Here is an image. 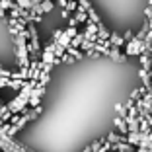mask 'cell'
Returning <instances> with one entry per match:
<instances>
[{
  "label": "cell",
  "mask_w": 152,
  "mask_h": 152,
  "mask_svg": "<svg viewBox=\"0 0 152 152\" xmlns=\"http://www.w3.org/2000/svg\"><path fill=\"white\" fill-rule=\"evenodd\" d=\"M51 49H53V55H55V58H61L64 55V49L61 47V45H57V43H51Z\"/></svg>",
  "instance_id": "17"
},
{
  "label": "cell",
  "mask_w": 152,
  "mask_h": 152,
  "mask_svg": "<svg viewBox=\"0 0 152 152\" xmlns=\"http://www.w3.org/2000/svg\"><path fill=\"white\" fill-rule=\"evenodd\" d=\"M61 16H63L64 20H68V18H70V14H68V12H66V10H64V8L61 10Z\"/></svg>",
  "instance_id": "36"
},
{
  "label": "cell",
  "mask_w": 152,
  "mask_h": 152,
  "mask_svg": "<svg viewBox=\"0 0 152 152\" xmlns=\"http://www.w3.org/2000/svg\"><path fill=\"white\" fill-rule=\"evenodd\" d=\"M84 55H86V57H92V58H94V57H99V55H98V53H96V51H94V49H92V51H86V53H84Z\"/></svg>",
  "instance_id": "34"
},
{
  "label": "cell",
  "mask_w": 152,
  "mask_h": 152,
  "mask_svg": "<svg viewBox=\"0 0 152 152\" xmlns=\"http://www.w3.org/2000/svg\"><path fill=\"white\" fill-rule=\"evenodd\" d=\"M61 35H63V29H55V31H53V35H51L53 43H57V41H58V37H61Z\"/></svg>",
  "instance_id": "29"
},
{
  "label": "cell",
  "mask_w": 152,
  "mask_h": 152,
  "mask_svg": "<svg viewBox=\"0 0 152 152\" xmlns=\"http://www.w3.org/2000/svg\"><path fill=\"white\" fill-rule=\"evenodd\" d=\"M127 58H129V57H127V55H125V53H121V57H119V63H125Z\"/></svg>",
  "instance_id": "37"
},
{
  "label": "cell",
  "mask_w": 152,
  "mask_h": 152,
  "mask_svg": "<svg viewBox=\"0 0 152 152\" xmlns=\"http://www.w3.org/2000/svg\"><path fill=\"white\" fill-rule=\"evenodd\" d=\"M14 2H16V6H18L20 10H27V12L31 10V2H29V0H14Z\"/></svg>",
  "instance_id": "18"
},
{
  "label": "cell",
  "mask_w": 152,
  "mask_h": 152,
  "mask_svg": "<svg viewBox=\"0 0 152 152\" xmlns=\"http://www.w3.org/2000/svg\"><path fill=\"white\" fill-rule=\"evenodd\" d=\"M63 33L68 37V39H72V37L78 35V29H76V27H66V29H63Z\"/></svg>",
  "instance_id": "23"
},
{
  "label": "cell",
  "mask_w": 152,
  "mask_h": 152,
  "mask_svg": "<svg viewBox=\"0 0 152 152\" xmlns=\"http://www.w3.org/2000/svg\"><path fill=\"white\" fill-rule=\"evenodd\" d=\"M115 113H117V117H123V119H125V117H127L125 105H123V103H115Z\"/></svg>",
  "instance_id": "20"
},
{
  "label": "cell",
  "mask_w": 152,
  "mask_h": 152,
  "mask_svg": "<svg viewBox=\"0 0 152 152\" xmlns=\"http://www.w3.org/2000/svg\"><path fill=\"white\" fill-rule=\"evenodd\" d=\"M109 35H111V31H109L103 23H99V26H98V41H107Z\"/></svg>",
  "instance_id": "4"
},
{
  "label": "cell",
  "mask_w": 152,
  "mask_h": 152,
  "mask_svg": "<svg viewBox=\"0 0 152 152\" xmlns=\"http://www.w3.org/2000/svg\"><path fill=\"white\" fill-rule=\"evenodd\" d=\"M78 23H76V20L74 18H68V27H76Z\"/></svg>",
  "instance_id": "35"
},
{
  "label": "cell",
  "mask_w": 152,
  "mask_h": 152,
  "mask_svg": "<svg viewBox=\"0 0 152 152\" xmlns=\"http://www.w3.org/2000/svg\"><path fill=\"white\" fill-rule=\"evenodd\" d=\"M39 61H41V63H45V64H53V66H55V55H53V49H51V45H47V47L41 51Z\"/></svg>",
  "instance_id": "2"
},
{
  "label": "cell",
  "mask_w": 152,
  "mask_h": 152,
  "mask_svg": "<svg viewBox=\"0 0 152 152\" xmlns=\"http://www.w3.org/2000/svg\"><path fill=\"white\" fill-rule=\"evenodd\" d=\"M140 68H142V70H150V66H152V63H150V58H148V55H140Z\"/></svg>",
  "instance_id": "15"
},
{
  "label": "cell",
  "mask_w": 152,
  "mask_h": 152,
  "mask_svg": "<svg viewBox=\"0 0 152 152\" xmlns=\"http://www.w3.org/2000/svg\"><path fill=\"white\" fill-rule=\"evenodd\" d=\"M113 125H115L117 133L123 134V137L129 133V129H127V123H125V119H123V117H117V115H115V119H113Z\"/></svg>",
  "instance_id": "3"
},
{
  "label": "cell",
  "mask_w": 152,
  "mask_h": 152,
  "mask_svg": "<svg viewBox=\"0 0 152 152\" xmlns=\"http://www.w3.org/2000/svg\"><path fill=\"white\" fill-rule=\"evenodd\" d=\"M125 55L127 57H140V55H148V45H144L139 39H131L129 43H125Z\"/></svg>",
  "instance_id": "1"
},
{
  "label": "cell",
  "mask_w": 152,
  "mask_h": 152,
  "mask_svg": "<svg viewBox=\"0 0 152 152\" xmlns=\"http://www.w3.org/2000/svg\"><path fill=\"white\" fill-rule=\"evenodd\" d=\"M57 4L61 6V8H64V6H66V0H57Z\"/></svg>",
  "instance_id": "38"
},
{
  "label": "cell",
  "mask_w": 152,
  "mask_h": 152,
  "mask_svg": "<svg viewBox=\"0 0 152 152\" xmlns=\"http://www.w3.org/2000/svg\"><path fill=\"white\" fill-rule=\"evenodd\" d=\"M45 90H47V88H43V86H35V88H33L31 90V96H29V98H43V96H45Z\"/></svg>",
  "instance_id": "16"
},
{
  "label": "cell",
  "mask_w": 152,
  "mask_h": 152,
  "mask_svg": "<svg viewBox=\"0 0 152 152\" xmlns=\"http://www.w3.org/2000/svg\"><path fill=\"white\" fill-rule=\"evenodd\" d=\"M111 150L113 152H133V146H129L127 142H117V144H111Z\"/></svg>",
  "instance_id": "9"
},
{
  "label": "cell",
  "mask_w": 152,
  "mask_h": 152,
  "mask_svg": "<svg viewBox=\"0 0 152 152\" xmlns=\"http://www.w3.org/2000/svg\"><path fill=\"white\" fill-rule=\"evenodd\" d=\"M137 152H150V150H142V148H139V150H137Z\"/></svg>",
  "instance_id": "42"
},
{
  "label": "cell",
  "mask_w": 152,
  "mask_h": 152,
  "mask_svg": "<svg viewBox=\"0 0 152 152\" xmlns=\"http://www.w3.org/2000/svg\"><path fill=\"white\" fill-rule=\"evenodd\" d=\"M109 43H111V47H117V49L125 47V41H123V37L117 35V33H111V35H109Z\"/></svg>",
  "instance_id": "6"
},
{
  "label": "cell",
  "mask_w": 152,
  "mask_h": 152,
  "mask_svg": "<svg viewBox=\"0 0 152 152\" xmlns=\"http://www.w3.org/2000/svg\"><path fill=\"white\" fill-rule=\"evenodd\" d=\"M64 10H66L68 14H70V12H76V10H78V4H76V2H66Z\"/></svg>",
  "instance_id": "28"
},
{
  "label": "cell",
  "mask_w": 152,
  "mask_h": 152,
  "mask_svg": "<svg viewBox=\"0 0 152 152\" xmlns=\"http://www.w3.org/2000/svg\"><path fill=\"white\" fill-rule=\"evenodd\" d=\"M84 26H86V33H90V35H98V26H94V23H90V22H86Z\"/></svg>",
  "instance_id": "22"
},
{
  "label": "cell",
  "mask_w": 152,
  "mask_h": 152,
  "mask_svg": "<svg viewBox=\"0 0 152 152\" xmlns=\"http://www.w3.org/2000/svg\"><path fill=\"white\" fill-rule=\"evenodd\" d=\"M41 12L43 14H47V12H53V8H55V2L53 0H43V2H41Z\"/></svg>",
  "instance_id": "13"
},
{
  "label": "cell",
  "mask_w": 152,
  "mask_h": 152,
  "mask_svg": "<svg viewBox=\"0 0 152 152\" xmlns=\"http://www.w3.org/2000/svg\"><path fill=\"white\" fill-rule=\"evenodd\" d=\"M82 41H84V33H80V31H78V35H76V37H72V39H70V45H68V47L80 49V43H82Z\"/></svg>",
  "instance_id": "12"
},
{
  "label": "cell",
  "mask_w": 152,
  "mask_h": 152,
  "mask_svg": "<svg viewBox=\"0 0 152 152\" xmlns=\"http://www.w3.org/2000/svg\"><path fill=\"white\" fill-rule=\"evenodd\" d=\"M144 16H146L148 20H152V8H148V6H146V8H144Z\"/></svg>",
  "instance_id": "33"
},
{
  "label": "cell",
  "mask_w": 152,
  "mask_h": 152,
  "mask_svg": "<svg viewBox=\"0 0 152 152\" xmlns=\"http://www.w3.org/2000/svg\"><path fill=\"white\" fill-rule=\"evenodd\" d=\"M76 4H78V10H82V12H88L90 8H94L90 4V0H76Z\"/></svg>",
  "instance_id": "19"
},
{
  "label": "cell",
  "mask_w": 152,
  "mask_h": 152,
  "mask_svg": "<svg viewBox=\"0 0 152 152\" xmlns=\"http://www.w3.org/2000/svg\"><path fill=\"white\" fill-rule=\"evenodd\" d=\"M86 14H88V22L90 23H94V26H99V23H102V18H99V14L96 12L94 8H90Z\"/></svg>",
  "instance_id": "7"
},
{
  "label": "cell",
  "mask_w": 152,
  "mask_h": 152,
  "mask_svg": "<svg viewBox=\"0 0 152 152\" xmlns=\"http://www.w3.org/2000/svg\"><path fill=\"white\" fill-rule=\"evenodd\" d=\"M57 45H61V47H63V49H66L68 45H70V39H68V37H66V35H64V33H63V35L58 37V41H57Z\"/></svg>",
  "instance_id": "24"
},
{
  "label": "cell",
  "mask_w": 152,
  "mask_h": 152,
  "mask_svg": "<svg viewBox=\"0 0 152 152\" xmlns=\"http://www.w3.org/2000/svg\"><path fill=\"white\" fill-rule=\"evenodd\" d=\"M105 140H107L109 144H117V142H125V137H123V134H119V133H115V131H113V133H109L107 137H105Z\"/></svg>",
  "instance_id": "5"
},
{
  "label": "cell",
  "mask_w": 152,
  "mask_h": 152,
  "mask_svg": "<svg viewBox=\"0 0 152 152\" xmlns=\"http://www.w3.org/2000/svg\"><path fill=\"white\" fill-rule=\"evenodd\" d=\"M109 150H111V144H109V142H107V140H105V142H103V144H102V148H99V150H98V152H109Z\"/></svg>",
  "instance_id": "31"
},
{
  "label": "cell",
  "mask_w": 152,
  "mask_h": 152,
  "mask_svg": "<svg viewBox=\"0 0 152 152\" xmlns=\"http://www.w3.org/2000/svg\"><path fill=\"white\" fill-rule=\"evenodd\" d=\"M72 18L76 20V23H86V22H88V14H86V12H82V10H76Z\"/></svg>",
  "instance_id": "10"
},
{
  "label": "cell",
  "mask_w": 152,
  "mask_h": 152,
  "mask_svg": "<svg viewBox=\"0 0 152 152\" xmlns=\"http://www.w3.org/2000/svg\"><path fill=\"white\" fill-rule=\"evenodd\" d=\"M29 2H31V6H39L43 0H29Z\"/></svg>",
  "instance_id": "39"
},
{
  "label": "cell",
  "mask_w": 152,
  "mask_h": 152,
  "mask_svg": "<svg viewBox=\"0 0 152 152\" xmlns=\"http://www.w3.org/2000/svg\"><path fill=\"white\" fill-rule=\"evenodd\" d=\"M105 142V137H102V139H98V140H94V142L90 144V148H92V152H98L99 148H102V144Z\"/></svg>",
  "instance_id": "21"
},
{
  "label": "cell",
  "mask_w": 152,
  "mask_h": 152,
  "mask_svg": "<svg viewBox=\"0 0 152 152\" xmlns=\"http://www.w3.org/2000/svg\"><path fill=\"white\" fill-rule=\"evenodd\" d=\"M12 8H16V2L14 0H0V10L2 12H10Z\"/></svg>",
  "instance_id": "11"
},
{
  "label": "cell",
  "mask_w": 152,
  "mask_h": 152,
  "mask_svg": "<svg viewBox=\"0 0 152 152\" xmlns=\"http://www.w3.org/2000/svg\"><path fill=\"white\" fill-rule=\"evenodd\" d=\"M72 63H74V58H72L70 55H66V53H64L63 57H61V64H72Z\"/></svg>",
  "instance_id": "26"
},
{
  "label": "cell",
  "mask_w": 152,
  "mask_h": 152,
  "mask_svg": "<svg viewBox=\"0 0 152 152\" xmlns=\"http://www.w3.org/2000/svg\"><path fill=\"white\" fill-rule=\"evenodd\" d=\"M10 78H0V88H8Z\"/></svg>",
  "instance_id": "32"
},
{
  "label": "cell",
  "mask_w": 152,
  "mask_h": 152,
  "mask_svg": "<svg viewBox=\"0 0 152 152\" xmlns=\"http://www.w3.org/2000/svg\"><path fill=\"white\" fill-rule=\"evenodd\" d=\"M148 142L152 144V131H150V133H148Z\"/></svg>",
  "instance_id": "40"
},
{
  "label": "cell",
  "mask_w": 152,
  "mask_h": 152,
  "mask_svg": "<svg viewBox=\"0 0 152 152\" xmlns=\"http://www.w3.org/2000/svg\"><path fill=\"white\" fill-rule=\"evenodd\" d=\"M119 57H121V51L117 49V47H111V49H109V58H113V61L119 63Z\"/></svg>",
  "instance_id": "25"
},
{
  "label": "cell",
  "mask_w": 152,
  "mask_h": 152,
  "mask_svg": "<svg viewBox=\"0 0 152 152\" xmlns=\"http://www.w3.org/2000/svg\"><path fill=\"white\" fill-rule=\"evenodd\" d=\"M51 82V74H45V72H41L39 78H37V86H43V88H47V84Z\"/></svg>",
  "instance_id": "14"
},
{
  "label": "cell",
  "mask_w": 152,
  "mask_h": 152,
  "mask_svg": "<svg viewBox=\"0 0 152 152\" xmlns=\"http://www.w3.org/2000/svg\"><path fill=\"white\" fill-rule=\"evenodd\" d=\"M82 152H92V148H90V146H86V148H84Z\"/></svg>",
  "instance_id": "41"
},
{
  "label": "cell",
  "mask_w": 152,
  "mask_h": 152,
  "mask_svg": "<svg viewBox=\"0 0 152 152\" xmlns=\"http://www.w3.org/2000/svg\"><path fill=\"white\" fill-rule=\"evenodd\" d=\"M121 37H123V41H125V43H129V41H131V39L134 37V33H133V29H127V31L123 33Z\"/></svg>",
  "instance_id": "27"
},
{
  "label": "cell",
  "mask_w": 152,
  "mask_h": 152,
  "mask_svg": "<svg viewBox=\"0 0 152 152\" xmlns=\"http://www.w3.org/2000/svg\"><path fill=\"white\" fill-rule=\"evenodd\" d=\"M10 76H12V70H6L0 66V78H10Z\"/></svg>",
  "instance_id": "30"
},
{
  "label": "cell",
  "mask_w": 152,
  "mask_h": 152,
  "mask_svg": "<svg viewBox=\"0 0 152 152\" xmlns=\"http://www.w3.org/2000/svg\"><path fill=\"white\" fill-rule=\"evenodd\" d=\"M64 53L70 55L74 61H80V58H84V53H82L80 49H74V47H66V49H64Z\"/></svg>",
  "instance_id": "8"
}]
</instances>
